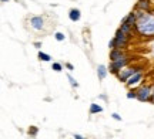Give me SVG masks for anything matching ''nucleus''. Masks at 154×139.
I'll return each mask as SVG.
<instances>
[{
  "label": "nucleus",
  "instance_id": "f257e3e1",
  "mask_svg": "<svg viewBox=\"0 0 154 139\" xmlns=\"http://www.w3.org/2000/svg\"><path fill=\"white\" fill-rule=\"evenodd\" d=\"M137 22H136V31L141 37H154V14L149 11L137 10L136 11Z\"/></svg>",
  "mask_w": 154,
  "mask_h": 139
},
{
  "label": "nucleus",
  "instance_id": "f03ea898",
  "mask_svg": "<svg viewBox=\"0 0 154 139\" xmlns=\"http://www.w3.org/2000/svg\"><path fill=\"white\" fill-rule=\"evenodd\" d=\"M130 61H131V58H130L128 56H124L123 58L117 60V61H110V65H109V72H111V74L117 75V74H119L123 68H126L127 65H128V62H130Z\"/></svg>",
  "mask_w": 154,
  "mask_h": 139
},
{
  "label": "nucleus",
  "instance_id": "7ed1b4c3",
  "mask_svg": "<svg viewBox=\"0 0 154 139\" xmlns=\"http://www.w3.org/2000/svg\"><path fill=\"white\" fill-rule=\"evenodd\" d=\"M113 39H114L116 48H124V47L128 44V41H130V39H131V36L126 34L121 28H119V30L116 31V36L113 37Z\"/></svg>",
  "mask_w": 154,
  "mask_h": 139
},
{
  "label": "nucleus",
  "instance_id": "20e7f679",
  "mask_svg": "<svg viewBox=\"0 0 154 139\" xmlns=\"http://www.w3.org/2000/svg\"><path fill=\"white\" fill-rule=\"evenodd\" d=\"M138 71H141L140 67H126V68H123L116 77L119 78V81H121V83H127L130 80V77H133Z\"/></svg>",
  "mask_w": 154,
  "mask_h": 139
},
{
  "label": "nucleus",
  "instance_id": "39448f33",
  "mask_svg": "<svg viewBox=\"0 0 154 139\" xmlns=\"http://www.w3.org/2000/svg\"><path fill=\"white\" fill-rule=\"evenodd\" d=\"M151 92H153V87L141 85L137 89V100L141 102H149V101H151Z\"/></svg>",
  "mask_w": 154,
  "mask_h": 139
},
{
  "label": "nucleus",
  "instance_id": "423d86ee",
  "mask_svg": "<svg viewBox=\"0 0 154 139\" xmlns=\"http://www.w3.org/2000/svg\"><path fill=\"white\" fill-rule=\"evenodd\" d=\"M29 23H30V26H32L34 30H37V31L43 30V27H44V19L42 16H33V17H30Z\"/></svg>",
  "mask_w": 154,
  "mask_h": 139
},
{
  "label": "nucleus",
  "instance_id": "0eeeda50",
  "mask_svg": "<svg viewBox=\"0 0 154 139\" xmlns=\"http://www.w3.org/2000/svg\"><path fill=\"white\" fill-rule=\"evenodd\" d=\"M141 80H143V72L138 71V72H136L133 77H130V80L126 83V85L128 88H134V87H137L138 84L141 83Z\"/></svg>",
  "mask_w": 154,
  "mask_h": 139
},
{
  "label": "nucleus",
  "instance_id": "6e6552de",
  "mask_svg": "<svg viewBox=\"0 0 154 139\" xmlns=\"http://www.w3.org/2000/svg\"><path fill=\"white\" fill-rule=\"evenodd\" d=\"M124 56L126 54H124L123 48H113V50H110V61H117V60L123 58Z\"/></svg>",
  "mask_w": 154,
  "mask_h": 139
},
{
  "label": "nucleus",
  "instance_id": "1a4fd4ad",
  "mask_svg": "<svg viewBox=\"0 0 154 139\" xmlns=\"http://www.w3.org/2000/svg\"><path fill=\"white\" fill-rule=\"evenodd\" d=\"M107 74H109V67H106L103 64L97 65V77H99L100 81H103V80L107 77Z\"/></svg>",
  "mask_w": 154,
  "mask_h": 139
},
{
  "label": "nucleus",
  "instance_id": "9d476101",
  "mask_svg": "<svg viewBox=\"0 0 154 139\" xmlns=\"http://www.w3.org/2000/svg\"><path fill=\"white\" fill-rule=\"evenodd\" d=\"M123 22H126L127 24H130V26H136V22H137V16H136V11H131V13H128L124 19H123Z\"/></svg>",
  "mask_w": 154,
  "mask_h": 139
},
{
  "label": "nucleus",
  "instance_id": "9b49d317",
  "mask_svg": "<svg viewBox=\"0 0 154 139\" xmlns=\"http://www.w3.org/2000/svg\"><path fill=\"white\" fill-rule=\"evenodd\" d=\"M80 17H82V11L79 10V9H72V10L69 11V19L72 20V22H79L80 20Z\"/></svg>",
  "mask_w": 154,
  "mask_h": 139
},
{
  "label": "nucleus",
  "instance_id": "f8f14e48",
  "mask_svg": "<svg viewBox=\"0 0 154 139\" xmlns=\"http://www.w3.org/2000/svg\"><path fill=\"white\" fill-rule=\"evenodd\" d=\"M150 7H151V3L149 0H140L137 3V9L143 11H150Z\"/></svg>",
  "mask_w": 154,
  "mask_h": 139
},
{
  "label": "nucleus",
  "instance_id": "ddd939ff",
  "mask_svg": "<svg viewBox=\"0 0 154 139\" xmlns=\"http://www.w3.org/2000/svg\"><path fill=\"white\" fill-rule=\"evenodd\" d=\"M88 112H90L91 115L100 114V112H103V106L99 105V104H96V102H93V104H90V109H88Z\"/></svg>",
  "mask_w": 154,
  "mask_h": 139
},
{
  "label": "nucleus",
  "instance_id": "4468645a",
  "mask_svg": "<svg viewBox=\"0 0 154 139\" xmlns=\"http://www.w3.org/2000/svg\"><path fill=\"white\" fill-rule=\"evenodd\" d=\"M120 28L124 31L126 34H128V36H131L133 34V26H130V24H127L126 22H121V26H120ZM133 37V36H131Z\"/></svg>",
  "mask_w": 154,
  "mask_h": 139
},
{
  "label": "nucleus",
  "instance_id": "2eb2a0df",
  "mask_svg": "<svg viewBox=\"0 0 154 139\" xmlns=\"http://www.w3.org/2000/svg\"><path fill=\"white\" fill-rule=\"evenodd\" d=\"M37 57H38V60H40V61H44V62H49L50 60H51V57H50L49 54L43 53V51H38Z\"/></svg>",
  "mask_w": 154,
  "mask_h": 139
},
{
  "label": "nucleus",
  "instance_id": "dca6fc26",
  "mask_svg": "<svg viewBox=\"0 0 154 139\" xmlns=\"http://www.w3.org/2000/svg\"><path fill=\"white\" fill-rule=\"evenodd\" d=\"M67 80H69V83H70V85H72L73 88H77V87H79V83L76 81V78L73 77L72 74H67Z\"/></svg>",
  "mask_w": 154,
  "mask_h": 139
},
{
  "label": "nucleus",
  "instance_id": "f3484780",
  "mask_svg": "<svg viewBox=\"0 0 154 139\" xmlns=\"http://www.w3.org/2000/svg\"><path fill=\"white\" fill-rule=\"evenodd\" d=\"M51 70L56 72H60V71H63V65H61L60 62H53L51 64Z\"/></svg>",
  "mask_w": 154,
  "mask_h": 139
},
{
  "label": "nucleus",
  "instance_id": "a211bd4d",
  "mask_svg": "<svg viewBox=\"0 0 154 139\" xmlns=\"http://www.w3.org/2000/svg\"><path fill=\"white\" fill-rule=\"evenodd\" d=\"M27 132H29V135H30V136H36V135H37V132H38V128H37V126H30Z\"/></svg>",
  "mask_w": 154,
  "mask_h": 139
},
{
  "label": "nucleus",
  "instance_id": "6ab92c4d",
  "mask_svg": "<svg viewBox=\"0 0 154 139\" xmlns=\"http://www.w3.org/2000/svg\"><path fill=\"white\" fill-rule=\"evenodd\" d=\"M54 39L57 40V41H64V40H66V36L63 33H60V31H57V33L54 34Z\"/></svg>",
  "mask_w": 154,
  "mask_h": 139
},
{
  "label": "nucleus",
  "instance_id": "aec40b11",
  "mask_svg": "<svg viewBox=\"0 0 154 139\" xmlns=\"http://www.w3.org/2000/svg\"><path fill=\"white\" fill-rule=\"evenodd\" d=\"M127 98H128V100L137 98V91H130V92H127Z\"/></svg>",
  "mask_w": 154,
  "mask_h": 139
},
{
  "label": "nucleus",
  "instance_id": "412c9836",
  "mask_svg": "<svg viewBox=\"0 0 154 139\" xmlns=\"http://www.w3.org/2000/svg\"><path fill=\"white\" fill-rule=\"evenodd\" d=\"M111 118H113V119H116V121H121V117L120 115H119V114H111Z\"/></svg>",
  "mask_w": 154,
  "mask_h": 139
},
{
  "label": "nucleus",
  "instance_id": "4be33fe9",
  "mask_svg": "<svg viewBox=\"0 0 154 139\" xmlns=\"http://www.w3.org/2000/svg\"><path fill=\"white\" fill-rule=\"evenodd\" d=\"M109 48H110V50L116 48V45H114V39H111V40H110V43H109Z\"/></svg>",
  "mask_w": 154,
  "mask_h": 139
},
{
  "label": "nucleus",
  "instance_id": "5701e85b",
  "mask_svg": "<svg viewBox=\"0 0 154 139\" xmlns=\"http://www.w3.org/2000/svg\"><path fill=\"white\" fill-rule=\"evenodd\" d=\"M66 68L67 70H70V71H73V70H74V65L70 64V62H66Z\"/></svg>",
  "mask_w": 154,
  "mask_h": 139
},
{
  "label": "nucleus",
  "instance_id": "b1692460",
  "mask_svg": "<svg viewBox=\"0 0 154 139\" xmlns=\"http://www.w3.org/2000/svg\"><path fill=\"white\" fill-rule=\"evenodd\" d=\"M73 138L74 139H84V136H83V135H79V134H74L73 135Z\"/></svg>",
  "mask_w": 154,
  "mask_h": 139
},
{
  "label": "nucleus",
  "instance_id": "393cba45",
  "mask_svg": "<svg viewBox=\"0 0 154 139\" xmlns=\"http://www.w3.org/2000/svg\"><path fill=\"white\" fill-rule=\"evenodd\" d=\"M34 47H36V48H40V47H42V43L36 41V43H34Z\"/></svg>",
  "mask_w": 154,
  "mask_h": 139
},
{
  "label": "nucleus",
  "instance_id": "a878e982",
  "mask_svg": "<svg viewBox=\"0 0 154 139\" xmlns=\"http://www.w3.org/2000/svg\"><path fill=\"white\" fill-rule=\"evenodd\" d=\"M151 102H154V85H153V92H151Z\"/></svg>",
  "mask_w": 154,
  "mask_h": 139
},
{
  "label": "nucleus",
  "instance_id": "bb28decb",
  "mask_svg": "<svg viewBox=\"0 0 154 139\" xmlns=\"http://www.w3.org/2000/svg\"><path fill=\"white\" fill-rule=\"evenodd\" d=\"M7 1H9V0H2V3H7Z\"/></svg>",
  "mask_w": 154,
  "mask_h": 139
}]
</instances>
